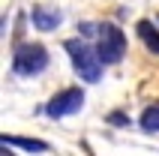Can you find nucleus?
I'll list each match as a JSON object with an SVG mask.
<instances>
[{
	"label": "nucleus",
	"mask_w": 159,
	"mask_h": 156,
	"mask_svg": "<svg viewBox=\"0 0 159 156\" xmlns=\"http://www.w3.org/2000/svg\"><path fill=\"white\" fill-rule=\"evenodd\" d=\"M81 105H84V90H81V87H69V90L57 93L51 102L45 105V114L57 120V117H66V114L81 111Z\"/></svg>",
	"instance_id": "20e7f679"
},
{
	"label": "nucleus",
	"mask_w": 159,
	"mask_h": 156,
	"mask_svg": "<svg viewBox=\"0 0 159 156\" xmlns=\"http://www.w3.org/2000/svg\"><path fill=\"white\" fill-rule=\"evenodd\" d=\"M96 36H99L96 54H99L102 63H120V60H123V54H126V36H123V30H120L117 24H99L96 27Z\"/></svg>",
	"instance_id": "7ed1b4c3"
},
{
	"label": "nucleus",
	"mask_w": 159,
	"mask_h": 156,
	"mask_svg": "<svg viewBox=\"0 0 159 156\" xmlns=\"http://www.w3.org/2000/svg\"><path fill=\"white\" fill-rule=\"evenodd\" d=\"M3 147H21V150H30V153H45L48 144L45 141H36V138H21V135H6L3 132Z\"/></svg>",
	"instance_id": "423d86ee"
},
{
	"label": "nucleus",
	"mask_w": 159,
	"mask_h": 156,
	"mask_svg": "<svg viewBox=\"0 0 159 156\" xmlns=\"http://www.w3.org/2000/svg\"><path fill=\"white\" fill-rule=\"evenodd\" d=\"M135 30H138V36H141V42L147 45L153 54H159V30H156V24L144 18V21H138V27H135Z\"/></svg>",
	"instance_id": "0eeeda50"
},
{
	"label": "nucleus",
	"mask_w": 159,
	"mask_h": 156,
	"mask_svg": "<svg viewBox=\"0 0 159 156\" xmlns=\"http://www.w3.org/2000/svg\"><path fill=\"white\" fill-rule=\"evenodd\" d=\"M48 66V51H45L39 42H24L18 45L15 54H12V69L21 78H33Z\"/></svg>",
	"instance_id": "f03ea898"
},
{
	"label": "nucleus",
	"mask_w": 159,
	"mask_h": 156,
	"mask_svg": "<svg viewBox=\"0 0 159 156\" xmlns=\"http://www.w3.org/2000/svg\"><path fill=\"white\" fill-rule=\"evenodd\" d=\"M63 48H66V54H69L75 72H78L87 84H96L99 78H102V60H99L96 48H90L84 39H66Z\"/></svg>",
	"instance_id": "f257e3e1"
},
{
	"label": "nucleus",
	"mask_w": 159,
	"mask_h": 156,
	"mask_svg": "<svg viewBox=\"0 0 159 156\" xmlns=\"http://www.w3.org/2000/svg\"><path fill=\"white\" fill-rule=\"evenodd\" d=\"M33 27L36 30H42V33H48V30H57L63 21V12L54 6H33Z\"/></svg>",
	"instance_id": "39448f33"
},
{
	"label": "nucleus",
	"mask_w": 159,
	"mask_h": 156,
	"mask_svg": "<svg viewBox=\"0 0 159 156\" xmlns=\"http://www.w3.org/2000/svg\"><path fill=\"white\" fill-rule=\"evenodd\" d=\"M141 126H144L147 132H159V102L144 108V114H141Z\"/></svg>",
	"instance_id": "6e6552de"
}]
</instances>
